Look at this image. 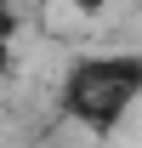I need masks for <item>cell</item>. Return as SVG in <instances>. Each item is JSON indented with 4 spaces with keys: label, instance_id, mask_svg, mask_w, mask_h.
Instances as JSON below:
<instances>
[{
    "label": "cell",
    "instance_id": "6da1fadb",
    "mask_svg": "<svg viewBox=\"0 0 142 148\" xmlns=\"http://www.w3.org/2000/svg\"><path fill=\"white\" fill-rule=\"evenodd\" d=\"M142 103V51H85L57 80V114L91 137H114Z\"/></svg>",
    "mask_w": 142,
    "mask_h": 148
},
{
    "label": "cell",
    "instance_id": "7a4b0ae2",
    "mask_svg": "<svg viewBox=\"0 0 142 148\" xmlns=\"http://www.w3.org/2000/svg\"><path fill=\"white\" fill-rule=\"evenodd\" d=\"M17 0H0V74H12V63H17Z\"/></svg>",
    "mask_w": 142,
    "mask_h": 148
},
{
    "label": "cell",
    "instance_id": "3957f363",
    "mask_svg": "<svg viewBox=\"0 0 142 148\" xmlns=\"http://www.w3.org/2000/svg\"><path fill=\"white\" fill-rule=\"evenodd\" d=\"M68 6H74V12H80V17H97V12H102L108 0H68Z\"/></svg>",
    "mask_w": 142,
    "mask_h": 148
}]
</instances>
